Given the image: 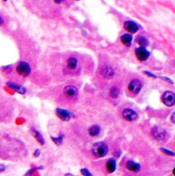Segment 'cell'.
<instances>
[{
    "label": "cell",
    "instance_id": "21",
    "mask_svg": "<svg viewBox=\"0 0 175 176\" xmlns=\"http://www.w3.org/2000/svg\"><path fill=\"white\" fill-rule=\"evenodd\" d=\"M51 139L53 140L55 144L59 145L60 144L62 143L63 141V135H61L60 136H58V137H51Z\"/></svg>",
    "mask_w": 175,
    "mask_h": 176
},
{
    "label": "cell",
    "instance_id": "14",
    "mask_svg": "<svg viewBox=\"0 0 175 176\" xmlns=\"http://www.w3.org/2000/svg\"><path fill=\"white\" fill-rule=\"evenodd\" d=\"M126 167L129 171H133V172L140 171V170L141 169L140 164H138L137 163H135V162L131 161V160H129L127 162Z\"/></svg>",
    "mask_w": 175,
    "mask_h": 176
},
{
    "label": "cell",
    "instance_id": "1",
    "mask_svg": "<svg viewBox=\"0 0 175 176\" xmlns=\"http://www.w3.org/2000/svg\"><path fill=\"white\" fill-rule=\"evenodd\" d=\"M108 146L103 142H97L92 147V152L97 158L105 157L108 153Z\"/></svg>",
    "mask_w": 175,
    "mask_h": 176
},
{
    "label": "cell",
    "instance_id": "10",
    "mask_svg": "<svg viewBox=\"0 0 175 176\" xmlns=\"http://www.w3.org/2000/svg\"><path fill=\"white\" fill-rule=\"evenodd\" d=\"M63 93L68 98H75L78 95V90L73 85L65 86L63 89Z\"/></svg>",
    "mask_w": 175,
    "mask_h": 176
},
{
    "label": "cell",
    "instance_id": "13",
    "mask_svg": "<svg viewBox=\"0 0 175 176\" xmlns=\"http://www.w3.org/2000/svg\"><path fill=\"white\" fill-rule=\"evenodd\" d=\"M7 86L8 87H10L11 89H12L15 91H16V93H18L19 94L23 95L26 93V88L22 86L21 85L16 84L15 83L11 82H8L7 83Z\"/></svg>",
    "mask_w": 175,
    "mask_h": 176
},
{
    "label": "cell",
    "instance_id": "19",
    "mask_svg": "<svg viewBox=\"0 0 175 176\" xmlns=\"http://www.w3.org/2000/svg\"><path fill=\"white\" fill-rule=\"evenodd\" d=\"M136 42L140 47H146L149 45V41L143 36H139L136 39Z\"/></svg>",
    "mask_w": 175,
    "mask_h": 176
},
{
    "label": "cell",
    "instance_id": "29",
    "mask_svg": "<svg viewBox=\"0 0 175 176\" xmlns=\"http://www.w3.org/2000/svg\"><path fill=\"white\" fill-rule=\"evenodd\" d=\"M162 78H163V80H166V81H167V82H168L169 83H172V84H173V81H172V80H171L170 79V78H168L167 77H162Z\"/></svg>",
    "mask_w": 175,
    "mask_h": 176
},
{
    "label": "cell",
    "instance_id": "28",
    "mask_svg": "<svg viewBox=\"0 0 175 176\" xmlns=\"http://www.w3.org/2000/svg\"><path fill=\"white\" fill-rule=\"evenodd\" d=\"M53 1H54V2L55 3V4H62V2H64V1H65V0H53Z\"/></svg>",
    "mask_w": 175,
    "mask_h": 176
},
{
    "label": "cell",
    "instance_id": "7",
    "mask_svg": "<svg viewBox=\"0 0 175 176\" xmlns=\"http://www.w3.org/2000/svg\"><path fill=\"white\" fill-rule=\"evenodd\" d=\"M123 118L128 121H135L138 118L137 113L131 108H126L123 111L122 113Z\"/></svg>",
    "mask_w": 175,
    "mask_h": 176
},
{
    "label": "cell",
    "instance_id": "27",
    "mask_svg": "<svg viewBox=\"0 0 175 176\" xmlns=\"http://www.w3.org/2000/svg\"><path fill=\"white\" fill-rule=\"evenodd\" d=\"M144 73H145V74L147 75H149V77H155V75H154V74H151V73H150V72H149V71H144Z\"/></svg>",
    "mask_w": 175,
    "mask_h": 176
},
{
    "label": "cell",
    "instance_id": "26",
    "mask_svg": "<svg viewBox=\"0 0 175 176\" xmlns=\"http://www.w3.org/2000/svg\"><path fill=\"white\" fill-rule=\"evenodd\" d=\"M4 23V19L3 18V16H2L1 14H0V26H2Z\"/></svg>",
    "mask_w": 175,
    "mask_h": 176
},
{
    "label": "cell",
    "instance_id": "31",
    "mask_svg": "<svg viewBox=\"0 0 175 176\" xmlns=\"http://www.w3.org/2000/svg\"><path fill=\"white\" fill-rule=\"evenodd\" d=\"M173 175H175V167H174V168L173 170Z\"/></svg>",
    "mask_w": 175,
    "mask_h": 176
},
{
    "label": "cell",
    "instance_id": "12",
    "mask_svg": "<svg viewBox=\"0 0 175 176\" xmlns=\"http://www.w3.org/2000/svg\"><path fill=\"white\" fill-rule=\"evenodd\" d=\"M121 43H123L124 46H126L127 47H130L132 45V41H133V36L130 33H124L123 35H121Z\"/></svg>",
    "mask_w": 175,
    "mask_h": 176
},
{
    "label": "cell",
    "instance_id": "8",
    "mask_svg": "<svg viewBox=\"0 0 175 176\" xmlns=\"http://www.w3.org/2000/svg\"><path fill=\"white\" fill-rule=\"evenodd\" d=\"M142 82L140 80L133 79L129 82L128 90L133 94H137L141 91Z\"/></svg>",
    "mask_w": 175,
    "mask_h": 176
},
{
    "label": "cell",
    "instance_id": "16",
    "mask_svg": "<svg viewBox=\"0 0 175 176\" xmlns=\"http://www.w3.org/2000/svg\"><path fill=\"white\" fill-rule=\"evenodd\" d=\"M106 169L110 174H112L116 169V161L115 159L110 158L106 163Z\"/></svg>",
    "mask_w": 175,
    "mask_h": 176
},
{
    "label": "cell",
    "instance_id": "2",
    "mask_svg": "<svg viewBox=\"0 0 175 176\" xmlns=\"http://www.w3.org/2000/svg\"><path fill=\"white\" fill-rule=\"evenodd\" d=\"M16 71L19 75L23 77H27L31 73V67L28 63L24 61L20 62L16 66Z\"/></svg>",
    "mask_w": 175,
    "mask_h": 176
},
{
    "label": "cell",
    "instance_id": "18",
    "mask_svg": "<svg viewBox=\"0 0 175 176\" xmlns=\"http://www.w3.org/2000/svg\"><path fill=\"white\" fill-rule=\"evenodd\" d=\"M32 131L33 135H34V138L37 139V141L39 142L40 145H44V139L43 138V135H41V134L39 132H38L37 130L34 129V128H32Z\"/></svg>",
    "mask_w": 175,
    "mask_h": 176
},
{
    "label": "cell",
    "instance_id": "20",
    "mask_svg": "<svg viewBox=\"0 0 175 176\" xmlns=\"http://www.w3.org/2000/svg\"><path fill=\"white\" fill-rule=\"evenodd\" d=\"M110 96L114 99H116L119 95V89L116 86H113L111 88L110 91Z\"/></svg>",
    "mask_w": 175,
    "mask_h": 176
},
{
    "label": "cell",
    "instance_id": "15",
    "mask_svg": "<svg viewBox=\"0 0 175 176\" xmlns=\"http://www.w3.org/2000/svg\"><path fill=\"white\" fill-rule=\"evenodd\" d=\"M66 66L70 70H75L78 66V59L74 56L70 57L66 62Z\"/></svg>",
    "mask_w": 175,
    "mask_h": 176
},
{
    "label": "cell",
    "instance_id": "30",
    "mask_svg": "<svg viewBox=\"0 0 175 176\" xmlns=\"http://www.w3.org/2000/svg\"><path fill=\"white\" fill-rule=\"evenodd\" d=\"M5 169V167L4 165H3V164H0V173L4 171Z\"/></svg>",
    "mask_w": 175,
    "mask_h": 176
},
{
    "label": "cell",
    "instance_id": "5",
    "mask_svg": "<svg viewBox=\"0 0 175 176\" xmlns=\"http://www.w3.org/2000/svg\"><path fill=\"white\" fill-rule=\"evenodd\" d=\"M162 99L163 104L168 107H171L175 104V94L173 91H166L162 95Z\"/></svg>",
    "mask_w": 175,
    "mask_h": 176
},
{
    "label": "cell",
    "instance_id": "6",
    "mask_svg": "<svg viewBox=\"0 0 175 176\" xmlns=\"http://www.w3.org/2000/svg\"><path fill=\"white\" fill-rule=\"evenodd\" d=\"M55 112H56V114L59 117V119L63 121H68L73 116V114L71 112L66 110V109L58 108L56 109Z\"/></svg>",
    "mask_w": 175,
    "mask_h": 176
},
{
    "label": "cell",
    "instance_id": "23",
    "mask_svg": "<svg viewBox=\"0 0 175 176\" xmlns=\"http://www.w3.org/2000/svg\"><path fill=\"white\" fill-rule=\"evenodd\" d=\"M81 173L83 175H86V176H90L92 175L91 172L89 171V170L86 168H83L81 169Z\"/></svg>",
    "mask_w": 175,
    "mask_h": 176
},
{
    "label": "cell",
    "instance_id": "11",
    "mask_svg": "<svg viewBox=\"0 0 175 176\" xmlns=\"http://www.w3.org/2000/svg\"><path fill=\"white\" fill-rule=\"evenodd\" d=\"M100 74H101L103 77L106 78V79H111V78L114 76L115 73L114 69L110 66L104 65L101 67Z\"/></svg>",
    "mask_w": 175,
    "mask_h": 176
},
{
    "label": "cell",
    "instance_id": "32",
    "mask_svg": "<svg viewBox=\"0 0 175 176\" xmlns=\"http://www.w3.org/2000/svg\"><path fill=\"white\" fill-rule=\"evenodd\" d=\"M2 1L4 2H7L8 1V0H2Z\"/></svg>",
    "mask_w": 175,
    "mask_h": 176
},
{
    "label": "cell",
    "instance_id": "33",
    "mask_svg": "<svg viewBox=\"0 0 175 176\" xmlns=\"http://www.w3.org/2000/svg\"><path fill=\"white\" fill-rule=\"evenodd\" d=\"M73 1H76V2H79V1H81V0H73Z\"/></svg>",
    "mask_w": 175,
    "mask_h": 176
},
{
    "label": "cell",
    "instance_id": "22",
    "mask_svg": "<svg viewBox=\"0 0 175 176\" xmlns=\"http://www.w3.org/2000/svg\"><path fill=\"white\" fill-rule=\"evenodd\" d=\"M160 150L162 151V152L163 153H164L165 154H167V155H168V156H175V153H174V152H172V151L169 150V149H166V148L161 147V148H160Z\"/></svg>",
    "mask_w": 175,
    "mask_h": 176
},
{
    "label": "cell",
    "instance_id": "17",
    "mask_svg": "<svg viewBox=\"0 0 175 176\" xmlns=\"http://www.w3.org/2000/svg\"><path fill=\"white\" fill-rule=\"evenodd\" d=\"M101 132V128L98 125H93L88 129V133L90 136L94 137L98 136Z\"/></svg>",
    "mask_w": 175,
    "mask_h": 176
},
{
    "label": "cell",
    "instance_id": "4",
    "mask_svg": "<svg viewBox=\"0 0 175 176\" xmlns=\"http://www.w3.org/2000/svg\"><path fill=\"white\" fill-rule=\"evenodd\" d=\"M124 29L131 34H134L140 30V26L138 23L133 20H127L124 22Z\"/></svg>",
    "mask_w": 175,
    "mask_h": 176
},
{
    "label": "cell",
    "instance_id": "9",
    "mask_svg": "<svg viewBox=\"0 0 175 176\" xmlns=\"http://www.w3.org/2000/svg\"><path fill=\"white\" fill-rule=\"evenodd\" d=\"M152 135L154 138L157 141H162L165 138L166 136V132L165 130L162 129L159 127L155 126L151 130Z\"/></svg>",
    "mask_w": 175,
    "mask_h": 176
},
{
    "label": "cell",
    "instance_id": "3",
    "mask_svg": "<svg viewBox=\"0 0 175 176\" xmlns=\"http://www.w3.org/2000/svg\"><path fill=\"white\" fill-rule=\"evenodd\" d=\"M135 54L138 60L141 61V62H144V61L148 60L150 55H151V53L148 49H146L145 47L140 46L135 49Z\"/></svg>",
    "mask_w": 175,
    "mask_h": 176
},
{
    "label": "cell",
    "instance_id": "25",
    "mask_svg": "<svg viewBox=\"0 0 175 176\" xmlns=\"http://www.w3.org/2000/svg\"><path fill=\"white\" fill-rule=\"evenodd\" d=\"M170 121L173 123V124H175V112L173 113V114H172L170 117Z\"/></svg>",
    "mask_w": 175,
    "mask_h": 176
},
{
    "label": "cell",
    "instance_id": "24",
    "mask_svg": "<svg viewBox=\"0 0 175 176\" xmlns=\"http://www.w3.org/2000/svg\"><path fill=\"white\" fill-rule=\"evenodd\" d=\"M40 155V151L39 149L36 150L34 153V156H35V157H37V158L39 157Z\"/></svg>",
    "mask_w": 175,
    "mask_h": 176
}]
</instances>
